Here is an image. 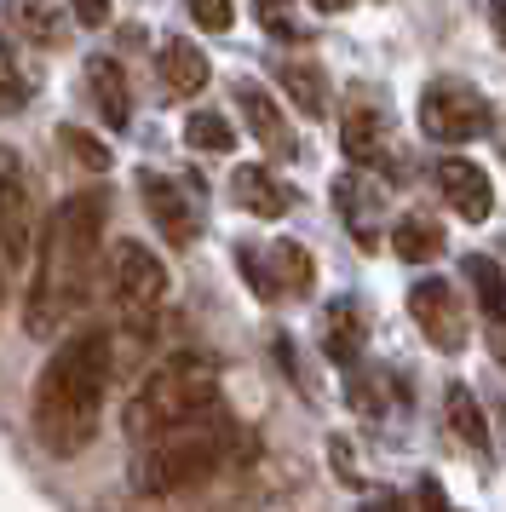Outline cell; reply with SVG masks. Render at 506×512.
Masks as SVG:
<instances>
[{
    "label": "cell",
    "instance_id": "12",
    "mask_svg": "<svg viewBox=\"0 0 506 512\" xmlns=\"http://www.w3.org/2000/svg\"><path fill=\"white\" fill-rule=\"evenodd\" d=\"M386 144H391V133H386V110L380 104H368V98H351L340 110V150L351 156V167H374V162H386Z\"/></svg>",
    "mask_w": 506,
    "mask_h": 512
},
{
    "label": "cell",
    "instance_id": "34",
    "mask_svg": "<svg viewBox=\"0 0 506 512\" xmlns=\"http://www.w3.org/2000/svg\"><path fill=\"white\" fill-rule=\"evenodd\" d=\"M489 29H495V41L506 47V6H495V12H489Z\"/></svg>",
    "mask_w": 506,
    "mask_h": 512
},
{
    "label": "cell",
    "instance_id": "30",
    "mask_svg": "<svg viewBox=\"0 0 506 512\" xmlns=\"http://www.w3.org/2000/svg\"><path fill=\"white\" fill-rule=\"evenodd\" d=\"M414 501H420V512H449V495H443V484H432V478L414 484Z\"/></svg>",
    "mask_w": 506,
    "mask_h": 512
},
{
    "label": "cell",
    "instance_id": "1",
    "mask_svg": "<svg viewBox=\"0 0 506 512\" xmlns=\"http://www.w3.org/2000/svg\"><path fill=\"white\" fill-rule=\"evenodd\" d=\"M104 259V196L81 190L52 208V219L41 225V248H35V277L23 294V328L35 340L64 334L69 317H81V305L92 300V282Z\"/></svg>",
    "mask_w": 506,
    "mask_h": 512
},
{
    "label": "cell",
    "instance_id": "11",
    "mask_svg": "<svg viewBox=\"0 0 506 512\" xmlns=\"http://www.w3.org/2000/svg\"><path fill=\"white\" fill-rule=\"evenodd\" d=\"M437 190H443V202L460 213V219H472V225H483L489 213H495V185H489V173H483L478 162H460V156H443L437 162Z\"/></svg>",
    "mask_w": 506,
    "mask_h": 512
},
{
    "label": "cell",
    "instance_id": "27",
    "mask_svg": "<svg viewBox=\"0 0 506 512\" xmlns=\"http://www.w3.org/2000/svg\"><path fill=\"white\" fill-rule=\"evenodd\" d=\"M190 18H196L202 29H213V35H219V29L236 24V6H225V0H196V6H190Z\"/></svg>",
    "mask_w": 506,
    "mask_h": 512
},
{
    "label": "cell",
    "instance_id": "20",
    "mask_svg": "<svg viewBox=\"0 0 506 512\" xmlns=\"http://www.w3.org/2000/svg\"><path fill=\"white\" fill-rule=\"evenodd\" d=\"M443 415H449V432H455L460 443H466V449H489V420H483V409H478V392H472V386H449V392H443Z\"/></svg>",
    "mask_w": 506,
    "mask_h": 512
},
{
    "label": "cell",
    "instance_id": "24",
    "mask_svg": "<svg viewBox=\"0 0 506 512\" xmlns=\"http://www.w3.org/2000/svg\"><path fill=\"white\" fill-rule=\"evenodd\" d=\"M184 144H190V150H213V156H225V150H236V133H230L225 116L196 110V116L184 121Z\"/></svg>",
    "mask_w": 506,
    "mask_h": 512
},
{
    "label": "cell",
    "instance_id": "15",
    "mask_svg": "<svg viewBox=\"0 0 506 512\" xmlns=\"http://www.w3.org/2000/svg\"><path fill=\"white\" fill-rule=\"evenodd\" d=\"M259 259H265V277H271L276 300L282 294H294V300H305L311 288H317V259H311V248L305 242H271V248H259Z\"/></svg>",
    "mask_w": 506,
    "mask_h": 512
},
{
    "label": "cell",
    "instance_id": "9",
    "mask_svg": "<svg viewBox=\"0 0 506 512\" xmlns=\"http://www.w3.org/2000/svg\"><path fill=\"white\" fill-rule=\"evenodd\" d=\"M138 196H144L150 219L161 225V236H167L173 248H190V242H196V219H202V202H196V190H184L173 173H156V167H144V173H138Z\"/></svg>",
    "mask_w": 506,
    "mask_h": 512
},
{
    "label": "cell",
    "instance_id": "16",
    "mask_svg": "<svg viewBox=\"0 0 506 512\" xmlns=\"http://www.w3.org/2000/svg\"><path fill=\"white\" fill-rule=\"evenodd\" d=\"M87 93H92V104H98V116L110 121L115 133L133 121V93H127V70L115 64V58H87Z\"/></svg>",
    "mask_w": 506,
    "mask_h": 512
},
{
    "label": "cell",
    "instance_id": "8",
    "mask_svg": "<svg viewBox=\"0 0 506 512\" xmlns=\"http://www.w3.org/2000/svg\"><path fill=\"white\" fill-rule=\"evenodd\" d=\"M409 311L414 323H420V334L432 340L437 351H460L466 340H472V323H466V305L455 300V288L443 277H420L409 288Z\"/></svg>",
    "mask_w": 506,
    "mask_h": 512
},
{
    "label": "cell",
    "instance_id": "4",
    "mask_svg": "<svg viewBox=\"0 0 506 512\" xmlns=\"http://www.w3.org/2000/svg\"><path fill=\"white\" fill-rule=\"evenodd\" d=\"M213 403H219V369H213L207 357H196V351H179V357L156 363V374L133 392L121 426H127V438L144 449V443H156L161 432L196 420L202 409H213Z\"/></svg>",
    "mask_w": 506,
    "mask_h": 512
},
{
    "label": "cell",
    "instance_id": "29",
    "mask_svg": "<svg viewBox=\"0 0 506 512\" xmlns=\"http://www.w3.org/2000/svg\"><path fill=\"white\" fill-rule=\"evenodd\" d=\"M64 144H69V150H75V156H81L87 167H110V150H98V144H92L87 133H75V127H64Z\"/></svg>",
    "mask_w": 506,
    "mask_h": 512
},
{
    "label": "cell",
    "instance_id": "10",
    "mask_svg": "<svg viewBox=\"0 0 506 512\" xmlns=\"http://www.w3.org/2000/svg\"><path fill=\"white\" fill-rule=\"evenodd\" d=\"M334 208H340V225L351 231L357 248H380V225H386V185L368 179L363 167H345L334 179Z\"/></svg>",
    "mask_w": 506,
    "mask_h": 512
},
{
    "label": "cell",
    "instance_id": "21",
    "mask_svg": "<svg viewBox=\"0 0 506 512\" xmlns=\"http://www.w3.org/2000/svg\"><path fill=\"white\" fill-rule=\"evenodd\" d=\"M391 254L403 259V265H432V259L443 254V225L420 219V213L397 219V225H391Z\"/></svg>",
    "mask_w": 506,
    "mask_h": 512
},
{
    "label": "cell",
    "instance_id": "28",
    "mask_svg": "<svg viewBox=\"0 0 506 512\" xmlns=\"http://www.w3.org/2000/svg\"><path fill=\"white\" fill-rule=\"evenodd\" d=\"M259 24L271 29V35H282V41H299V35H305V18H299V12H282V6H265Z\"/></svg>",
    "mask_w": 506,
    "mask_h": 512
},
{
    "label": "cell",
    "instance_id": "25",
    "mask_svg": "<svg viewBox=\"0 0 506 512\" xmlns=\"http://www.w3.org/2000/svg\"><path fill=\"white\" fill-rule=\"evenodd\" d=\"M18 24L41 35V47L64 41V6H18Z\"/></svg>",
    "mask_w": 506,
    "mask_h": 512
},
{
    "label": "cell",
    "instance_id": "2",
    "mask_svg": "<svg viewBox=\"0 0 506 512\" xmlns=\"http://www.w3.org/2000/svg\"><path fill=\"white\" fill-rule=\"evenodd\" d=\"M110 363H115V346L104 328H75L64 346L52 351V363L35 380V438H41L46 455L75 461L98 438Z\"/></svg>",
    "mask_w": 506,
    "mask_h": 512
},
{
    "label": "cell",
    "instance_id": "3",
    "mask_svg": "<svg viewBox=\"0 0 506 512\" xmlns=\"http://www.w3.org/2000/svg\"><path fill=\"white\" fill-rule=\"evenodd\" d=\"M253 461V438L236 426L225 403L202 409L196 420H184L173 432H161L156 443H144L133 455V489L144 501H167V495H184V489L219 478L225 466Z\"/></svg>",
    "mask_w": 506,
    "mask_h": 512
},
{
    "label": "cell",
    "instance_id": "14",
    "mask_svg": "<svg viewBox=\"0 0 506 512\" xmlns=\"http://www.w3.org/2000/svg\"><path fill=\"white\" fill-rule=\"evenodd\" d=\"M236 104H242L248 133L259 139V150H265V156H276V162H294V133H288L282 110L271 104V93H265V87H253V81H242V87H236Z\"/></svg>",
    "mask_w": 506,
    "mask_h": 512
},
{
    "label": "cell",
    "instance_id": "6",
    "mask_svg": "<svg viewBox=\"0 0 506 512\" xmlns=\"http://www.w3.org/2000/svg\"><path fill=\"white\" fill-rule=\"evenodd\" d=\"M420 127H426V139H437V144H472L495 127V104H489L478 87L443 75V81H432V87L420 93Z\"/></svg>",
    "mask_w": 506,
    "mask_h": 512
},
{
    "label": "cell",
    "instance_id": "22",
    "mask_svg": "<svg viewBox=\"0 0 506 512\" xmlns=\"http://www.w3.org/2000/svg\"><path fill=\"white\" fill-rule=\"evenodd\" d=\"M466 282H472V294H478V311H483V323H501L506 317V271L495 265V259H483V254H466Z\"/></svg>",
    "mask_w": 506,
    "mask_h": 512
},
{
    "label": "cell",
    "instance_id": "31",
    "mask_svg": "<svg viewBox=\"0 0 506 512\" xmlns=\"http://www.w3.org/2000/svg\"><path fill=\"white\" fill-rule=\"evenodd\" d=\"M69 18L87 24V29H98V24H110V6H69Z\"/></svg>",
    "mask_w": 506,
    "mask_h": 512
},
{
    "label": "cell",
    "instance_id": "7",
    "mask_svg": "<svg viewBox=\"0 0 506 512\" xmlns=\"http://www.w3.org/2000/svg\"><path fill=\"white\" fill-rule=\"evenodd\" d=\"M35 242V196H29V173H23L18 150L0 144V265L12 271L23 265Z\"/></svg>",
    "mask_w": 506,
    "mask_h": 512
},
{
    "label": "cell",
    "instance_id": "23",
    "mask_svg": "<svg viewBox=\"0 0 506 512\" xmlns=\"http://www.w3.org/2000/svg\"><path fill=\"white\" fill-rule=\"evenodd\" d=\"M35 98V70L18 58L12 41H0V110H23Z\"/></svg>",
    "mask_w": 506,
    "mask_h": 512
},
{
    "label": "cell",
    "instance_id": "5",
    "mask_svg": "<svg viewBox=\"0 0 506 512\" xmlns=\"http://www.w3.org/2000/svg\"><path fill=\"white\" fill-rule=\"evenodd\" d=\"M110 294L115 311L133 334H150L156 305L167 300V265H161L144 242H115L110 248Z\"/></svg>",
    "mask_w": 506,
    "mask_h": 512
},
{
    "label": "cell",
    "instance_id": "19",
    "mask_svg": "<svg viewBox=\"0 0 506 512\" xmlns=\"http://www.w3.org/2000/svg\"><path fill=\"white\" fill-rule=\"evenodd\" d=\"M276 81L288 87V98H294L305 116H328V75L311 58H282L276 64Z\"/></svg>",
    "mask_w": 506,
    "mask_h": 512
},
{
    "label": "cell",
    "instance_id": "17",
    "mask_svg": "<svg viewBox=\"0 0 506 512\" xmlns=\"http://www.w3.org/2000/svg\"><path fill=\"white\" fill-rule=\"evenodd\" d=\"M230 196L248 213H259V219H282V213L294 208V190L282 185L271 167H236L230 173Z\"/></svg>",
    "mask_w": 506,
    "mask_h": 512
},
{
    "label": "cell",
    "instance_id": "13",
    "mask_svg": "<svg viewBox=\"0 0 506 512\" xmlns=\"http://www.w3.org/2000/svg\"><path fill=\"white\" fill-rule=\"evenodd\" d=\"M363 346H368V305L363 300H334L322 311V351L334 369H357L363 363Z\"/></svg>",
    "mask_w": 506,
    "mask_h": 512
},
{
    "label": "cell",
    "instance_id": "18",
    "mask_svg": "<svg viewBox=\"0 0 506 512\" xmlns=\"http://www.w3.org/2000/svg\"><path fill=\"white\" fill-rule=\"evenodd\" d=\"M156 70H161V87L173 98H196L207 87V75H213L196 41H167V47L156 52Z\"/></svg>",
    "mask_w": 506,
    "mask_h": 512
},
{
    "label": "cell",
    "instance_id": "26",
    "mask_svg": "<svg viewBox=\"0 0 506 512\" xmlns=\"http://www.w3.org/2000/svg\"><path fill=\"white\" fill-rule=\"evenodd\" d=\"M236 265H242V282H248L259 300H276V288H271V277H265V259H259V248H242V254H236Z\"/></svg>",
    "mask_w": 506,
    "mask_h": 512
},
{
    "label": "cell",
    "instance_id": "32",
    "mask_svg": "<svg viewBox=\"0 0 506 512\" xmlns=\"http://www.w3.org/2000/svg\"><path fill=\"white\" fill-rule=\"evenodd\" d=\"M357 512H409V501H397V495L386 489V495H368V501H363Z\"/></svg>",
    "mask_w": 506,
    "mask_h": 512
},
{
    "label": "cell",
    "instance_id": "33",
    "mask_svg": "<svg viewBox=\"0 0 506 512\" xmlns=\"http://www.w3.org/2000/svg\"><path fill=\"white\" fill-rule=\"evenodd\" d=\"M483 328H489V351H495V363L506 369V317L501 323H483Z\"/></svg>",
    "mask_w": 506,
    "mask_h": 512
}]
</instances>
